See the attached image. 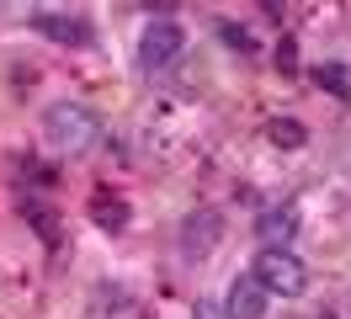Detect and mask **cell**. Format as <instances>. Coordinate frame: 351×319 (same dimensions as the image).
Segmentation results:
<instances>
[{
	"mask_svg": "<svg viewBox=\"0 0 351 319\" xmlns=\"http://www.w3.org/2000/svg\"><path fill=\"white\" fill-rule=\"evenodd\" d=\"M219 32H223V43H234V48H245V54H250V48H256V43H250V38H245V32H240V27H229V21H223V27H219Z\"/></svg>",
	"mask_w": 351,
	"mask_h": 319,
	"instance_id": "obj_12",
	"label": "cell"
},
{
	"mask_svg": "<svg viewBox=\"0 0 351 319\" xmlns=\"http://www.w3.org/2000/svg\"><path fill=\"white\" fill-rule=\"evenodd\" d=\"M32 27L53 43H69V48H86L90 43V27L80 16H48V11H32Z\"/></svg>",
	"mask_w": 351,
	"mask_h": 319,
	"instance_id": "obj_7",
	"label": "cell"
},
{
	"mask_svg": "<svg viewBox=\"0 0 351 319\" xmlns=\"http://www.w3.org/2000/svg\"><path fill=\"white\" fill-rule=\"evenodd\" d=\"M293 234H298V213L287 208H266L261 218H256V239H261L266 250H282V245H293Z\"/></svg>",
	"mask_w": 351,
	"mask_h": 319,
	"instance_id": "obj_6",
	"label": "cell"
},
{
	"mask_svg": "<svg viewBox=\"0 0 351 319\" xmlns=\"http://www.w3.org/2000/svg\"><path fill=\"white\" fill-rule=\"evenodd\" d=\"M43 133L59 154H86V149L101 139V117L80 102H53L43 112Z\"/></svg>",
	"mask_w": 351,
	"mask_h": 319,
	"instance_id": "obj_1",
	"label": "cell"
},
{
	"mask_svg": "<svg viewBox=\"0 0 351 319\" xmlns=\"http://www.w3.org/2000/svg\"><path fill=\"white\" fill-rule=\"evenodd\" d=\"M219 239H223V218H219L213 208L192 213V218L181 224V250L192 255V261H197V255H208L213 245H219Z\"/></svg>",
	"mask_w": 351,
	"mask_h": 319,
	"instance_id": "obj_4",
	"label": "cell"
},
{
	"mask_svg": "<svg viewBox=\"0 0 351 319\" xmlns=\"http://www.w3.org/2000/svg\"><path fill=\"white\" fill-rule=\"evenodd\" d=\"M266 314V287L256 276H234L223 293V319H261Z\"/></svg>",
	"mask_w": 351,
	"mask_h": 319,
	"instance_id": "obj_5",
	"label": "cell"
},
{
	"mask_svg": "<svg viewBox=\"0 0 351 319\" xmlns=\"http://www.w3.org/2000/svg\"><path fill=\"white\" fill-rule=\"evenodd\" d=\"M250 276L266 287V298H298L308 287V272H304V261L293 250H261Z\"/></svg>",
	"mask_w": 351,
	"mask_h": 319,
	"instance_id": "obj_2",
	"label": "cell"
},
{
	"mask_svg": "<svg viewBox=\"0 0 351 319\" xmlns=\"http://www.w3.org/2000/svg\"><path fill=\"white\" fill-rule=\"evenodd\" d=\"M266 139H271V144H282V149H298V144H304V128L293 123V117H271Z\"/></svg>",
	"mask_w": 351,
	"mask_h": 319,
	"instance_id": "obj_9",
	"label": "cell"
},
{
	"mask_svg": "<svg viewBox=\"0 0 351 319\" xmlns=\"http://www.w3.org/2000/svg\"><path fill=\"white\" fill-rule=\"evenodd\" d=\"M90 218H96V229H123L128 224V202L117 191H96L90 197Z\"/></svg>",
	"mask_w": 351,
	"mask_h": 319,
	"instance_id": "obj_8",
	"label": "cell"
},
{
	"mask_svg": "<svg viewBox=\"0 0 351 319\" xmlns=\"http://www.w3.org/2000/svg\"><path fill=\"white\" fill-rule=\"evenodd\" d=\"M27 218L38 224V234H43L48 245H59V218H53V213H48L43 202H32V197H27Z\"/></svg>",
	"mask_w": 351,
	"mask_h": 319,
	"instance_id": "obj_10",
	"label": "cell"
},
{
	"mask_svg": "<svg viewBox=\"0 0 351 319\" xmlns=\"http://www.w3.org/2000/svg\"><path fill=\"white\" fill-rule=\"evenodd\" d=\"M314 80L325 85V91H335L341 102L351 96V85H346V69H341V64H319V69H314Z\"/></svg>",
	"mask_w": 351,
	"mask_h": 319,
	"instance_id": "obj_11",
	"label": "cell"
},
{
	"mask_svg": "<svg viewBox=\"0 0 351 319\" xmlns=\"http://www.w3.org/2000/svg\"><path fill=\"white\" fill-rule=\"evenodd\" d=\"M181 48H186V32H181L171 16H160V21H149L144 38H138V64H144V69H160V64L181 59Z\"/></svg>",
	"mask_w": 351,
	"mask_h": 319,
	"instance_id": "obj_3",
	"label": "cell"
}]
</instances>
